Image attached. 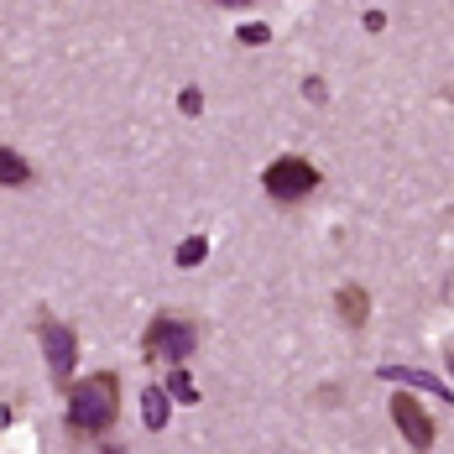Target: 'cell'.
Returning a JSON list of instances; mask_svg holds the SVG:
<instances>
[{
    "label": "cell",
    "instance_id": "cell-1",
    "mask_svg": "<svg viewBox=\"0 0 454 454\" xmlns=\"http://www.w3.org/2000/svg\"><path fill=\"white\" fill-rule=\"evenodd\" d=\"M121 418V376L115 371H94V376H79L68 387V428L74 434H110Z\"/></svg>",
    "mask_w": 454,
    "mask_h": 454
},
{
    "label": "cell",
    "instance_id": "cell-2",
    "mask_svg": "<svg viewBox=\"0 0 454 454\" xmlns=\"http://www.w3.org/2000/svg\"><path fill=\"white\" fill-rule=\"evenodd\" d=\"M199 350V324L193 318H178V314H157L141 334V356L146 361H173L183 365L188 356Z\"/></svg>",
    "mask_w": 454,
    "mask_h": 454
},
{
    "label": "cell",
    "instance_id": "cell-3",
    "mask_svg": "<svg viewBox=\"0 0 454 454\" xmlns=\"http://www.w3.org/2000/svg\"><path fill=\"white\" fill-rule=\"evenodd\" d=\"M37 340H43V356H47V371L58 387H74V365H79V334L63 324L58 314H37Z\"/></svg>",
    "mask_w": 454,
    "mask_h": 454
},
{
    "label": "cell",
    "instance_id": "cell-4",
    "mask_svg": "<svg viewBox=\"0 0 454 454\" xmlns=\"http://www.w3.org/2000/svg\"><path fill=\"white\" fill-rule=\"evenodd\" d=\"M318 183H324V173H318L309 157H277L272 168L262 173V188H267V199H277V204H298V199H309Z\"/></svg>",
    "mask_w": 454,
    "mask_h": 454
},
{
    "label": "cell",
    "instance_id": "cell-5",
    "mask_svg": "<svg viewBox=\"0 0 454 454\" xmlns=\"http://www.w3.org/2000/svg\"><path fill=\"white\" fill-rule=\"evenodd\" d=\"M392 423H397V434H403L418 454L434 450V418L423 412V403H418L412 392H392Z\"/></svg>",
    "mask_w": 454,
    "mask_h": 454
},
{
    "label": "cell",
    "instance_id": "cell-6",
    "mask_svg": "<svg viewBox=\"0 0 454 454\" xmlns=\"http://www.w3.org/2000/svg\"><path fill=\"white\" fill-rule=\"evenodd\" d=\"M381 376H387V381H403V387H418V392H434V397H444V403H454L450 387H444L439 376L418 371V365H381Z\"/></svg>",
    "mask_w": 454,
    "mask_h": 454
},
{
    "label": "cell",
    "instance_id": "cell-7",
    "mask_svg": "<svg viewBox=\"0 0 454 454\" xmlns=\"http://www.w3.org/2000/svg\"><path fill=\"white\" fill-rule=\"evenodd\" d=\"M334 309H340V318H345L350 329H361L365 318H371V293L356 287V282H345V287L334 293Z\"/></svg>",
    "mask_w": 454,
    "mask_h": 454
},
{
    "label": "cell",
    "instance_id": "cell-8",
    "mask_svg": "<svg viewBox=\"0 0 454 454\" xmlns=\"http://www.w3.org/2000/svg\"><path fill=\"white\" fill-rule=\"evenodd\" d=\"M168 418H173V397H168V387H146V392H141V423H146L152 434H162Z\"/></svg>",
    "mask_w": 454,
    "mask_h": 454
},
{
    "label": "cell",
    "instance_id": "cell-9",
    "mask_svg": "<svg viewBox=\"0 0 454 454\" xmlns=\"http://www.w3.org/2000/svg\"><path fill=\"white\" fill-rule=\"evenodd\" d=\"M27 183H37V173H32V162H27L21 152L0 146V188H27Z\"/></svg>",
    "mask_w": 454,
    "mask_h": 454
},
{
    "label": "cell",
    "instance_id": "cell-10",
    "mask_svg": "<svg viewBox=\"0 0 454 454\" xmlns=\"http://www.w3.org/2000/svg\"><path fill=\"white\" fill-rule=\"evenodd\" d=\"M204 256H209V240H204V235H188V240L178 246V256H173V262H178V267H199Z\"/></svg>",
    "mask_w": 454,
    "mask_h": 454
},
{
    "label": "cell",
    "instance_id": "cell-11",
    "mask_svg": "<svg viewBox=\"0 0 454 454\" xmlns=\"http://www.w3.org/2000/svg\"><path fill=\"white\" fill-rule=\"evenodd\" d=\"M235 43L240 47H267L272 43V27H267V21H246V27H235Z\"/></svg>",
    "mask_w": 454,
    "mask_h": 454
},
{
    "label": "cell",
    "instance_id": "cell-12",
    "mask_svg": "<svg viewBox=\"0 0 454 454\" xmlns=\"http://www.w3.org/2000/svg\"><path fill=\"white\" fill-rule=\"evenodd\" d=\"M168 397L173 403H199V392H193V381H188L183 365H173V376H168Z\"/></svg>",
    "mask_w": 454,
    "mask_h": 454
},
{
    "label": "cell",
    "instance_id": "cell-13",
    "mask_svg": "<svg viewBox=\"0 0 454 454\" xmlns=\"http://www.w3.org/2000/svg\"><path fill=\"white\" fill-rule=\"evenodd\" d=\"M178 110H183V115H199V110H204V90H199V84H188V90L178 94Z\"/></svg>",
    "mask_w": 454,
    "mask_h": 454
},
{
    "label": "cell",
    "instance_id": "cell-14",
    "mask_svg": "<svg viewBox=\"0 0 454 454\" xmlns=\"http://www.w3.org/2000/svg\"><path fill=\"white\" fill-rule=\"evenodd\" d=\"M361 27H365V32H381V27H387V11H365Z\"/></svg>",
    "mask_w": 454,
    "mask_h": 454
},
{
    "label": "cell",
    "instance_id": "cell-15",
    "mask_svg": "<svg viewBox=\"0 0 454 454\" xmlns=\"http://www.w3.org/2000/svg\"><path fill=\"white\" fill-rule=\"evenodd\" d=\"M303 94L318 105V99H324V79H303Z\"/></svg>",
    "mask_w": 454,
    "mask_h": 454
},
{
    "label": "cell",
    "instance_id": "cell-16",
    "mask_svg": "<svg viewBox=\"0 0 454 454\" xmlns=\"http://www.w3.org/2000/svg\"><path fill=\"white\" fill-rule=\"evenodd\" d=\"M444 361H450V376H454V345H450V350H444Z\"/></svg>",
    "mask_w": 454,
    "mask_h": 454
},
{
    "label": "cell",
    "instance_id": "cell-17",
    "mask_svg": "<svg viewBox=\"0 0 454 454\" xmlns=\"http://www.w3.org/2000/svg\"><path fill=\"white\" fill-rule=\"evenodd\" d=\"M99 454H126V450H115V444H105V450H99Z\"/></svg>",
    "mask_w": 454,
    "mask_h": 454
}]
</instances>
